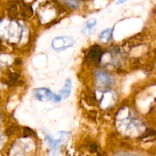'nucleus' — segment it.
Here are the masks:
<instances>
[{"instance_id":"nucleus-1","label":"nucleus","mask_w":156,"mask_h":156,"mask_svg":"<svg viewBox=\"0 0 156 156\" xmlns=\"http://www.w3.org/2000/svg\"><path fill=\"white\" fill-rule=\"evenodd\" d=\"M75 44V41L69 37H59L52 41V47L57 52L63 51Z\"/></svg>"},{"instance_id":"nucleus-2","label":"nucleus","mask_w":156,"mask_h":156,"mask_svg":"<svg viewBox=\"0 0 156 156\" xmlns=\"http://www.w3.org/2000/svg\"><path fill=\"white\" fill-rule=\"evenodd\" d=\"M34 95L37 99L41 101H46L52 99L53 94L47 88H41L36 89L34 91Z\"/></svg>"},{"instance_id":"nucleus-3","label":"nucleus","mask_w":156,"mask_h":156,"mask_svg":"<svg viewBox=\"0 0 156 156\" xmlns=\"http://www.w3.org/2000/svg\"><path fill=\"white\" fill-rule=\"evenodd\" d=\"M101 56V50L100 47L98 45H95L91 47L89 53H88V57L91 59H94V61L99 62Z\"/></svg>"},{"instance_id":"nucleus-4","label":"nucleus","mask_w":156,"mask_h":156,"mask_svg":"<svg viewBox=\"0 0 156 156\" xmlns=\"http://www.w3.org/2000/svg\"><path fill=\"white\" fill-rule=\"evenodd\" d=\"M71 80H70V79H66L65 82V86H64V88L60 91V93L62 94V96H63L65 98H67L69 96L70 91H71Z\"/></svg>"},{"instance_id":"nucleus-5","label":"nucleus","mask_w":156,"mask_h":156,"mask_svg":"<svg viewBox=\"0 0 156 156\" xmlns=\"http://www.w3.org/2000/svg\"><path fill=\"white\" fill-rule=\"evenodd\" d=\"M96 25V20L95 19H90L85 23V26L82 27V33L85 34H88L90 31L91 30V29Z\"/></svg>"},{"instance_id":"nucleus-6","label":"nucleus","mask_w":156,"mask_h":156,"mask_svg":"<svg viewBox=\"0 0 156 156\" xmlns=\"http://www.w3.org/2000/svg\"><path fill=\"white\" fill-rule=\"evenodd\" d=\"M32 15H33V10L31 7L23 3L21 5V15L24 18H30Z\"/></svg>"},{"instance_id":"nucleus-7","label":"nucleus","mask_w":156,"mask_h":156,"mask_svg":"<svg viewBox=\"0 0 156 156\" xmlns=\"http://www.w3.org/2000/svg\"><path fill=\"white\" fill-rule=\"evenodd\" d=\"M111 35H112V30L111 28L105 29L101 33L100 39L103 41L104 42H107L111 38Z\"/></svg>"},{"instance_id":"nucleus-8","label":"nucleus","mask_w":156,"mask_h":156,"mask_svg":"<svg viewBox=\"0 0 156 156\" xmlns=\"http://www.w3.org/2000/svg\"><path fill=\"white\" fill-rule=\"evenodd\" d=\"M142 41H143V38L140 37V35H136L135 37L131 38V41L128 42V44L130 47H135V46L140 45L142 43Z\"/></svg>"},{"instance_id":"nucleus-9","label":"nucleus","mask_w":156,"mask_h":156,"mask_svg":"<svg viewBox=\"0 0 156 156\" xmlns=\"http://www.w3.org/2000/svg\"><path fill=\"white\" fill-rule=\"evenodd\" d=\"M18 15V8L16 4H12L9 8V16L11 18H15Z\"/></svg>"},{"instance_id":"nucleus-10","label":"nucleus","mask_w":156,"mask_h":156,"mask_svg":"<svg viewBox=\"0 0 156 156\" xmlns=\"http://www.w3.org/2000/svg\"><path fill=\"white\" fill-rule=\"evenodd\" d=\"M69 7L73 8V9H76L79 6V2L76 0H62Z\"/></svg>"},{"instance_id":"nucleus-11","label":"nucleus","mask_w":156,"mask_h":156,"mask_svg":"<svg viewBox=\"0 0 156 156\" xmlns=\"http://www.w3.org/2000/svg\"><path fill=\"white\" fill-rule=\"evenodd\" d=\"M98 79L101 82H105L106 84H108L110 82V79L108 76L107 74H105V73H100V75L98 76Z\"/></svg>"},{"instance_id":"nucleus-12","label":"nucleus","mask_w":156,"mask_h":156,"mask_svg":"<svg viewBox=\"0 0 156 156\" xmlns=\"http://www.w3.org/2000/svg\"><path fill=\"white\" fill-rule=\"evenodd\" d=\"M33 134H34L33 130L29 127H25L24 129V130H23V136H24V137L30 136L33 135Z\"/></svg>"},{"instance_id":"nucleus-13","label":"nucleus","mask_w":156,"mask_h":156,"mask_svg":"<svg viewBox=\"0 0 156 156\" xmlns=\"http://www.w3.org/2000/svg\"><path fill=\"white\" fill-rule=\"evenodd\" d=\"M16 128L17 126H15V125H12V126H9V127L7 129V130H6V135L7 136L12 135V134L14 133V132H15V129H16Z\"/></svg>"},{"instance_id":"nucleus-14","label":"nucleus","mask_w":156,"mask_h":156,"mask_svg":"<svg viewBox=\"0 0 156 156\" xmlns=\"http://www.w3.org/2000/svg\"><path fill=\"white\" fill-rule=\"evenodd\" d=\"M155 131L153 130V129H148L147 131L145 133L144 137H149V136H155Z\"/></svg>"},{"instance_id":"nucleus-15","label":"nucleus","mask_w":156,"mask_h":156,"mask_svg":"<svg viewBox=\"0 0 156 156\" xmlns=\"http://www.w3.org/2000/svg\"><path fill=\"white\" fill-rule=\"evenodd\" d=\"M96 116H97V112L94 111H90L88 112V117L91 119V120H94L96 119Z\"/></svg>"},{"instance_id":"nucleus-16","label":"nucleus","mask_w":156,"mask_h":156,"mask_svg":"<svg viewBox=\"0 0 156 156\" xmlns=\"http://www.w3.org/2000/svg\"><path fill=\"white\" fill-rule=\"evenodd\" d=\"M98 149V146L96 144H92L91 146H90V151L91 152H95Z\"/></svg>"},{"instance_id":"nucleus-17","label":"nucleus","mask_w":156,"mask_h":156,"mask_svg":"<svg viewBox=\"0 0 156 156\" xmlns=\"http://www.w3.org/2000/svg\"><path fill=\"white\" fill-rule=\"evenodd\" d=\"M52 100L54 101H56V102H58L60 101V97L58 95H54V94H53V98H52Z\"/></svg>"},{"instance_id":"nucleus-18","label":"nucleus","mask_w":156,"mask_h":156,"mask_svg":"<svg viewBox=\"0 0 156 156\" xmlns=\"http://www.w3.org/2000/svg\"><path fill=\"white\" fill-rule=\"evenodd\" d=\"M128 0H118L117 2V4H122V3H124L126 2H127Z\"/></svg>"},{"instance_id":"nucleus-19","label":"nucleus","mask_w":156,"mask_h":156,"mask_svg":"<svg viewBox=\"0 0 156 156\" xmlns=\"http://www.w3.org/2000/svg\"><path fill=\"white\" fill-rule=\"evenodd\" d=\"M21 62V59H19V58L17 59H15V63L16 64H20Z\"/></svg>"}]
</instances>
